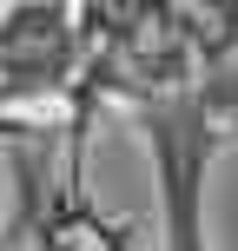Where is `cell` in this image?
<instances>
[{
    "instance_id": "6da1fadb",
    "label": "cell",
    "mask_w": 238,
    "mask_h": 251,
    "mask_svg": "<svg viewBox=\"0 0 238 251\" xmlns=\"http://www.w3.org/2000/svg\"><path fill=\"white\" fill-rule=\"evenodd\" d=\"M139 132L159 165V218L165 251H212L205 238V159H212V113L199 100H159L139 113Z\"/></svg>"
},
{
    "instance_id": "7a4b0ae2",
    "label": "cell",
    "mask_w": 238,
    "mask_h": 251,
    "mask_svg": "<svg viewBox=\"0 0 238 251\" xmlns=\"http://www.w3.org/2000/svg\"><path fill=\"white\" fill-rule=\"evenodd\" d=\"M73 7L66 0H13L0 13V100H40L73 73Z\"/></svg>"
},
{
    "instance_id": "3957f363",
    "label": "cell",
    "mask_w": 238,
    "mask_h": 251,
    "mask_svg": "<svg viewBox=\"0 0 238 251\" xmlns=\"http://www.w3.org/2000/svg\"><path fill=\"white\" fill-rule=\"evenodd\" d=\"M40 251H73V245H66V225H60V218H47V231H40Z\"/></svg>"
}]
</instances>
